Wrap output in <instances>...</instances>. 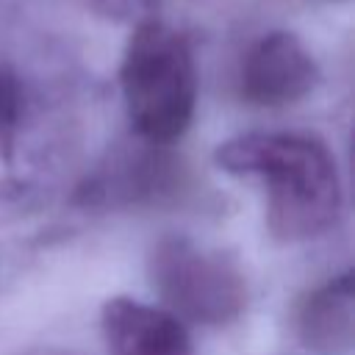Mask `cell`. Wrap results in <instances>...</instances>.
I'll list each match as a JSON object with an SVG mask.
<instances>
[{
  "label": "cell",
  "instance_id": "1",
  "mask_svg": "<svg viewBox=\"0 0 355 355\" xmlns=\"http://www.w3.org/2000/svg\"><path fill=\"white\" fill-rule=\"evenodd\" d=\"M216 166L266 183V225L283 241L324 233L341 208L338 169L327 147L300 133H241L216 150Z\"/></svg>",
  "mask_w": 355,
  "mask_h": 355
},
{
  "label": "cell",
  "instance_id": "2",
  "mask_svg": "<svg viewBox=\"0 0 355 355\" xmlns=\"http://www.w3.org/2000/svg\"><path fill=\"white\" fill-rule=\"evenodd\" d=\"M122 94L141 139L166 144L183 136L194 116L197 72L186 39L158 19L133 31L122 58Z\"/></svg>",
  "mask_w": 355,
  "mask_h": 355
},
{
  "label": "cell",
  "instance_id": "3",
  "mask_svg": "<svg viewBox=\"0 0 355 355\" xmlns=\"http://www.w3.org/2000/svg\"><path fill=\"white\" fill-rule=\"evenodd\" d=\"M150 280L172 316L197 324H227L247 305V280L236 261L189 236L155 241Z\"/></svg>",
  "mask_w": 355,
  "mask_h": 355
},
{
  "label": "cell",
  "instance_id": "4",
  "mask_svg": "<svg viewBox=\"0 0 355 355\" xmlns=\"http://www.w3.org/2000/svg\"><path fill=\"white\" fill-rule=\"evenodd\" d=\"M316 61L305 44L286 31H275L258 39L241 64L239 89L252 105H288L302 100L316 86Z\"/></svg>",
  "mask_w": 355,
  "mask_h": 355
},
{
  "label": "cell",
  "instance_id": "5",
  "mask_svg": "<svg viewBox=\"0 0 355 355\" xmlns=\"http://www.w3.org/2000/svg\"><path fill=\"white\" fill-rule=\"evenodd\" d=\"M103 338L108 355H194L178 316L128 297L103 305Z\"/></svg>",
  "mask_w": 355,
  "mask_h": 355
},
{
  "label": "cell",
  "instance_id": "6",
  "mask_svg": "<svg viewBox=\"0 0 355 355\" xmlns=\"http://www.w3.org/2000/svg\"><path fill=\"white\" fill-rule=\"evenodd\" d=\"M297 333L305 347L316 352H341L355 336V297L352 275L344 272L322 288L311 291L297 311Z\"/></svg>",
  "mask_w": 355,
  "mask_h": 355
},
{
  "label": "cell",
  "instance_id": "7",
  "mask_svg": "<svg viewBox=\"0 0 355 355\" xmlns=\"http://www.w3.org/2000/svg\"><path fill=\"white\" fill-rule=\"evenodd\" d=\"M103 11H111L116 17H130V14H144L153 8V0H97Z\"/></svg>",
  "mask_w": 355,
  "mask_h": 355
}]
</instances>
